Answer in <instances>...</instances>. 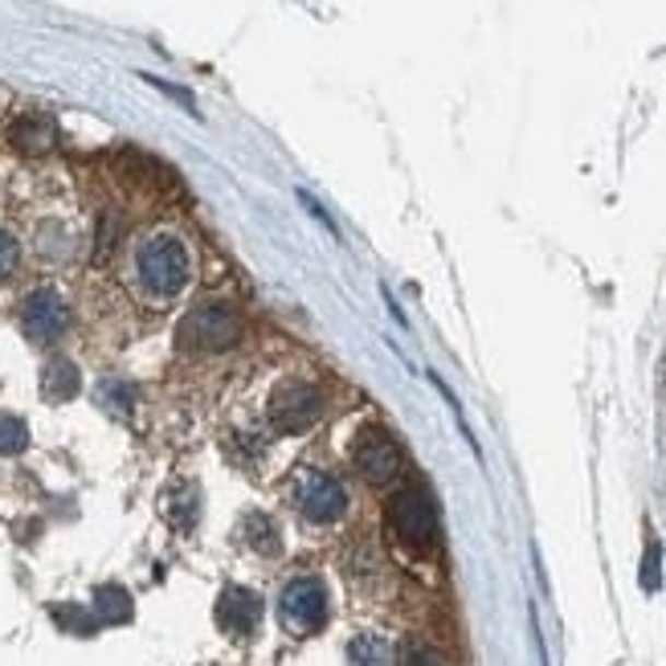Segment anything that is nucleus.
Instances as JSON below:
<instances>
[{
  "label": "nucleus",
  "instance_id": "1",
  "mask_svg": "<svg viewBox=\"0 0 666 666\" xmlns=\"http://www.w3.org/2000/svg\"><path fill=\"white\" fill-rule=\"evenodd\" d=\"M131 282L143 295V303H152V307L176 303L192 282V249H188L185 237H176L168 230L140 237L131 249Z\"/></svg>",
  "mask_w": 666,
  "mask_h": 666
},
{
  "label": "nucleus",
  "instance_id": "18",
  "mask_svg": "<svg viewBox=\"0 0 666 666\" xmlns=\"http://www.w3.org/2000/svg\"><path fill=\"white\" fill-rule=\"evenodd\" d=\"M401 666H446V658L434 646H425V642H405Z\"/></svg>",
  "mask_w": 666,
  "mask_h": 666
},
{
  "label": "nucleus",
  "instance_id": "4",
  "mask_svg": "<svg viewBox=\"0 0 666 666\" xmlns=\"http://www.w3.org/2000/svg\"><path fill=\"white\" fill-rule=\"evenodd\" d=\"M279 621L287 634L307 638L327 621V589L315 576H295L279 597Z\"/></svg>",
  "mask_w": 666,
  "mask_h": 666
},
{
  "label": "nucleus",
  "instance_id": "17",
  "mask_svg": "<svg viewBox=\"0 0 666 666\" xmlns=\"http://www.w3.org/2000/svg\"><path fill=\"white\" fill-rule=\"evenodd\" d=\"M98 401L107 405L110 413H131V388L124 381H107V385L98 388Z\"/></svg>",
  "mask_w": 666,
  "mask_h": 666
},
{
  "label": "nucleus",
  "instance_id": "13",
  "mask_svg": "<svg viewBox=\"0 0 666 666\" xmlns=\"http://www.w3.org/2000/svg\"><path fill=\"white\" fill-rule=\"evenodd\" d=\"M94 614L110 621V626H119V621L131 618V597L119 585H103V589L94 593Z\"/></svg>",
  "mask_w": 666,
  "mask_h": 666
},
{
  "label": "nucleus",
  "instance_id": "6",
  "mask_svg": "<svg viewBox=\"0 0 666 666\" xmlns=\"http://www.w3.org/2000/svg\"><path fill=\"white\" fill-rule=\"evenodd\" d=\"M352 466L360 470V479H369V482L381 487V482H393L397 475H401L405 454H401V446H397V437L388 434V430L369 425V430L357 437V446H352Z\"/></svg>",
  "mask_w": 666,
  "mask_h": 666
},
{
  "label": "nucleus",
  "instance_id": "5",
  "mask_svg": "<svg viewBox=\"0 0 666 666\" xmlns=\"http://www.w3.org/2000/svg\"><path fill=\"white\" fill-rule=\"evenodd\" d=\"M295 507L311 524H336L348 512V491L324 470H303L295 479Z\"/></svg>",
  "mask_w": 666,
  "mask_h": 666
},
{
  "label": "nucleus",
  "instance_id": "7",
  "mask_svg": "<svg viewBox=\"0 0 666 666\" xmlns=\"http://www.w3.org/2000/svg\"><path fill=\"white\" fill-rule=\"evenodd\" d=\"M324 418V393L307 381H291L270 397V421L282 434H303Z\"/></svg>",
  "mask_w": 666,
  "mask_h": 666
},
{
  "label": "nucleus",
  "instance_id": "8",
  "mask_svg": "<svg viewBox=\"0 0 666 666\" xmlns=\"http://www.w3.org/2000/svg\"><path fill=\"white\" fill-rule=\"evenodd\" d=\"M66 324H70V311L54 287H37L21 299V331L33 343H54L66 331Z\"/></svg>",
  "mask_w": 666,
  "mask_h": 666
},
{
  "label": "nucleus",
  "instance_id": "16",
  "mask_svg": "<svg viewBox=\"0 0 666 666\" xmlns=\"http://www.w3.org/2000/svg\"><path fill=\"white\" fill-rule=\"evenodd\" d=\"M30 446V430H25V421L21 418H0V454H21V449Z\"/></svg>",
  "mask_w": 666,
  "mask_h": 666
},
{
  "label": "nucleus",
  "instance_id": "14",
  "mask_svg": "<svg viewBox=\"0 0 666 666\" xmlns=\"http://www.w3.org/2000/svg\"><path fill=\"white\" fill-rule=\"evenodd\" d=\"M168 519L176 527H192L197 524V487L192 482H180L168 499Z\"/></svg>",
  "mask_w": 666,
  "mask_h": 666
},
{
  "label": "nucleus",
  "instance_id": "10",
  "mask_svg": "<svg viewBox=\"0 0 666 666\" xmlns=\"http://www.w3.org/2000/svg\"><path fill=\"white\" fill-rule=\"evenodd\" d=\"M9 140H13L16 152L25 155H42L54 148V140H58V131H54V124H49L46 115H21L13 124V131H9Z\"/></svg>",
  "mask_w": 666,
  "mask_h": 666
},
{
  "label": "nucleus",
  "instance_id": "2",
  "mask_svg": "<svg viewBox=\"0 0 666 666\" xmlns=\"http://www.w3.org/2000/svg\"><path fill=\"white\" fill-rule=\"evenodd\" d=\"M237 340H242V315L221 299L197 303L176 327V343L188 357H218V352L237 348Z\"/></svg>",
  "mask_w": 666,
  "mask_h": 666
},
{
  "label": "nucleus",
  "instance_id": "19",
  "mask_svg": "<svg viewBox=\"0 0 666 666\" xmlns=\"http://www.w3.org/2000/svg\"><path fill=\"white\" fill-rule=\"evenodd\" d=\"M21 262V246H16V237L9 230H0V282L9 279Z\"/></svg>",
  "mask_w": 666,
  "mask_h": 666
},
{
  "label": "nucleus",
  "instance_id": "3",
  "mask_svg": "<svg viewBox=\"0 0 666 666\" xmlns=\"http://www.w3.org/2000/svg\"><path fill=\"white\" fill-rule=\"evenodd\" d=\"M388 524L413 552H430L437 544V507L421 482H405L388 495Z\"/></svg>",
  "mask_w": 666,
  "mask_h": 666
},
{
  "label": "nucleus",
  "instance_id": "9",
  "mask_svg": "<svg viewBox=\"0 0 666 666\" xmlns=\"http://www.w3.org/2000/svg\"><path fill=\"white\" fill-rule=\"evenodd\" d=\"M258 618H262V601H258V593L242 589V585L221 589L218 626L225 630V634H230V638H249L254 630H258Z\"/></svg>",
  "mask_w": 666,
  "mask_h": 666
},
{
  "label": "nucleus",
  "instance_id": "20",
  "mask_svg": "<svg viewBox=\"0 0 666 666\" xmlns=\"http://www.w3.org/2000/svg\"><path fill=\"white\" fill-rule=\"evenodd\" d=\"M658 557H663L658 544H651V548H646V560H642V589L646 593L658 589Z\"/></svg>",
  "mask_w": 666,
  "mask_h": 666
},
{
  "label": "nucleus",
  "instance_id": "15",
  "mask_svg": "<svg viewBox=\"0 0 666 666\" xmlns=\"http://www.w3.org/2000/svg\"><path fill=\"white\" fill-rule=\"evenodd\" d=\"M348 658H352V666H388V642H381V638L372 634H360L352 638Z\"/></svg>",
  "mask_w": 666,
  "mask_h": 666
},
{
  "label": "nucleus",
  "instance_id": "11",
  "mask_svg": "<svg viewBox=\"0 0 666 666\" xmlns=\"http://www.w3.org/2000/svg\"><path fill=\"white\" fill-rule=\"evenodd\" d=\"M242 540L258 552V557H279L282 552V531L279 524L270 519V515L262 512H249L246 515V524H242Z\"/></svg>",
  "mask_w": 666,
  "mask_h": 666
},
{
  "label": "nucleus",
  "instance_id": "12",
  "mask_svg": "<svg viewBox=\"0 0 666 666\" xmlns=\"http://www.w3.org/2000/svg\"><path fill=\"white\" fill-rule=\"evenodd\" d=\"M78 381H82V376H78L74 364L58 357V360H49L46 372H42V393H46L49 401H70L78 393Z\"/></svg>",
  "mask_w": 666,
  "mask_h": 666
}]
</instances>
